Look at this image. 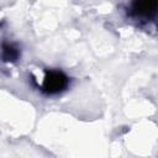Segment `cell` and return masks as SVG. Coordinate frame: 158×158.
<instances>
[{"mask_svg":"<svg viewBox=\"0 0 158 158\" xmlns=\"http://www.w3.org/2000/svg\"><path fill=\"white\" fill-rule=\"evenodd\" d=\"M158 7V0H133L131 5V12L136 17L149 19L156 15Z\"/></svg>","mask_w":158,"mask_h":158,"instance_id":"7a4b0ae2","label":"cell"},{"mask_svg":"<svg viewBox=\"0 0 158 158\" xmlns=\"http://www.w3.org/2000/svg\"><path fill=\"white\" fill-rule=\"evenodd\" d=\"M21 56L19 47L11 42H2L1 43V59L7 63L16 62Z\"/></svg>","mask_w":158,"mask_h":158,"instance_id":"3957f363","label":"cell"},{"mask_svg":"<svg viewBox=\"0 0 158 158\" xmlns=\"http://www.w3.org/2000/svg\"><path fill=\"white\" fill-rule=\"evenodd\" d=\"M68 85L69 78L65 73L57 69H48L44 72V77L40 84V89L48 95H56L65 90Z\"/></svg>","mask_w":158,"mask_h":158,"instance_id":"6da1fadb","label":"cell"}]
</instances>
